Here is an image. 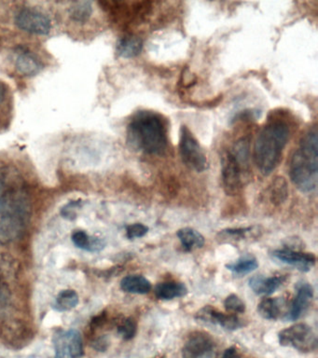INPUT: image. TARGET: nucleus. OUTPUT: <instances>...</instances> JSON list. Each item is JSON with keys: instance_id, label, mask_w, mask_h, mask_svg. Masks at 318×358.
<instances>
[{"instance_id": "nucleus-36", "label": "nucleus", "mask_w": 318, "mask_h": 358, "mask_svg": "<svg viewBox=\"0 0 318 358\" xmlns=\"http://www.w3.org/2000/svg\"><path fill=\"white\" fill-rule=\"evenodd\" d=\"M222 358H241V357H240L239 352L237 351L236 347L231 346L223 352Z\"/></svg>"}, {"instance_id": "nucleus-10", "label": "nucleus", "mask_w": 318, "mask_h": 358, "mask_svg": "<svg viewBox=\"0 0 318 358\" xmlns=\"http://www.w3.org/2000/svg\"><path fill=\"white\" fill-rule=\"evenodd\" d=\"M13 66L19 75L33 78L40 74L45 64L41 56L27 46H17L13 50Z\"/></svg>"}, {"instance_id": "nucleus-16", "label": "nucleus", "mask_w": 318, "mask_h": 358, "mask_svg": "<svg viewBox=\"0 0 318 358\" xmlns=\"http://www.w3.org/2000/svg\"><path fill=\"white\" fill-rule=\"evenodd\" d=\"M286 281V277L278 275L265 277L256 275L251 277L248 285L256 295H272Z\"/></svg>"}, {"instance_id": "nucleus-19", "label": "nucleus", "mask_w": 318, "mask_h": 358, "mask_svg": "<svg viewBox=\"0 0 318 358\" xmlns=\"http://www.w3.org/2000/svg\"><path fill=\"white\" fill-rule=\"evenodd\" d=\"M154 293L156 298L161 301H171L185 296L188 294V288L183 282H164L156 285Z\"/></svg>"}, {"instance_id": "nucleus-21", "label": "nucleus", "mask_w": 318, "mask_h": 358, "mask_svg": "<svg viewBox=\"0 0 318 358\" xmlns=\"http://www.w3.org/2000/svg\"><path fill=\"white\" fill-rule=\"evenodd\" d=\"M121 288L124 292L145 295L152 290V282L142 275H128L122 278Z\"/></svg>"}, {"instance_id": "nucleus-24", "label": "nucleus", "mask_w": 318, "mask_h": 358, "mask_svg": "<svg viewBox=\"0 0 318 358\" xmlns=\"http://www.w3.org/2000/svg\"><path fill=\"white\" fill-rule=\"evenodd\" d=\"M66 354L71 358H82L83 343L82 334L79 330L71 329L66 331Z\"/></svg>"}, {"instance_id": "nucleus-3", "label": "nucleus", "mask_w": 318, "mask_h": 358, "mask_svg": "<svg viewBox=\"0 0 318 358\" xmlns=\"http://www.w3.org/2000/svg\"><path fill=\"white\" fill-rule=\"evenodd\" d=\"M317 129L314 126L301 136L300 145L290 161V179L301 192H312L317 187Z\"/></svg>"}, {"instance_id": "nucleus-33", "label": "nucleus", "mask_w": 318, "mask_h": 358, "mask_svg": "<svg viewBox=\"0 0 318 358\" xmlns=\"http://www.w3.org/2000/svg\"><path fill=\"white\" fill-rule=\"evenodd\" d=\"M82 201L80 200L69 201L60 210L61 215L66 220H74L77 217V211L82 206Z\"/></svg>"}, {"instance_id": "nucleus-9", "label": "nucleus", "mask_w": 318, "mask_h": 358, "mask_svg": "<svg viewBox=\"0 0 318 358\" xmlns=\"http://www.w3.org/2000/svg\"><path fill=\"white\" fill-rule=\"evenodd\" d=\"M247 169L230 150L225 153L222 161V178L226 194L234 196L242 189L244 173Z\"/></svg>"}, {"instance_id": "nucleus-32", "label": "nucleus", "mask_w": 318, "mask_h": 358, "mask_svg": "<svg viewBox=\"0 0 318 358\" xmlns=\"http://www.w3.org/2000/svg\"><path fill=\"white\" fill-rule=\"evenodd\" d=\"M72 242L78 248L82 250H90L92 237L89 236L85 231H74L71 235Z\"/></svg>"}, {"instance_id": "nucleus-29", "label": "nucleus", "mask_w": 318, "mask_h": 358, "mask_svg": "<svg viewBox=\"0 0 318 358\" xmlns=\"http://www.w3.org/2000/svg\"><path fill=\"white\" fill-rule=\"evenodd\" d=\"M138 331V324L133 318H127L118 327V333L124 341L132 340Z\"/></svg>"}, {"instance_id": "nucleus-17", "label": "nucleus", "mask_w": 318, "mask_h": 358, "mask_svg": "<svg viewBox=\"0 0 318 358\" xmlns=\"http://www.w3.org/2000/svg\"><path fill=\"white\" fill-rule=\"evenodd\" d=\"M143 49V41L138 36L125 35L117 42L116 52L120 57L124 59L135 58L140 55Z\"/></svg>"}, {"instance_id": "nucleus-20", "label": "nucleus", "mask_w": 318, "mask_h": 358, "mask_svg": "<svg viewBox=\"0 0 318 358\" xmlns=\"http://www.w3.org/2000/svg\"><path fill=\"white\" fill-rule=\"evenodd\" d=\"M181 245L186 252H192L196 249L202 248L205 245V237L196 229L192 228H182L177 232Z\"/></svg>"}, {"instance_id": "nucleus-27", "label": "nucleus", "mask_w": 318, "mask_h": 358, "mask_svg": "<svg viewBox=\"0 0 318 358\" xmlns=\"http://www.w3.org/2000/svg\"><path fill=\"white\" fill-rule=\"evenodd\" d=\"M289 196V189H287V181L284 178H276L273 181L272 187H270V201L275 206L283 203Z\"/></svg>"}, {"instance_id": "nucleus-26", "label": "nucleus", "mask_w": 318, "mask_h": 358, "mask_svg": "<svg viewBox=\"0 0 318 358\" xmlns=\"http://www.w3.org/2000/svg\"><path fill=\"white\" fill-rule=\"evenodd\" d=\"M230 151L238 159L239 162L248 167V164H250V137L248 136H243L237 140Z\"/></svg>"}, {"instance_id": "nucleus-15", "label": "nucleus", "mask_w": 318, "mask_h": 358, "mask_svg": "<svg viewBox=\"0 0 318 358\" xmlns=\"http://www.w3.org/2000/svg\"><path fill=\"white\" fill-rule=\"evenodd\" d=\"M13 95L12 89L3 80H0V133L10 127L13 116Z\"/></svg>"}, {"instance_id": "nucleus-13", "label": "nucleus", "mask_w": 318, "mask_h": 358, "mask_svg": "<svg viewBox=\"0 0 318 358\" xmlns=\"http://www.w3.org/2000/svg\"><path fill=\"white\" fill-rule=\"evenodd\" d=\"M272 255L279 262L292 266L303 273H307L311 270L317 262V257L314 254L295 251L292 249H279L273 251Z\"/></svg>"}, {"instance_id": "nucleus-5", "label": "nucleus", "mask_w": 318, "mask_h": 358, "mask_svg": "<svg viewBox=\"0 0 318 358\" xmlns=\"http://www.w3.org/2000/svg\"><path fill=\"white\" fill-rule=\"evenodd\" d=\"M13 22L18 29L34 36H48L52 29L51 17L40 8L24 6L15 11Z\"/></svg>"}, {"instance_id": "nucleus-30", "label": "nucleus", "mask_w": 318, "mask_h": 358, "mask_svg": "<svg viewBox=\"0 0 318 358\" xmlns=\"http://www.w3.org/2000/svg\"><path fill=\"white\" fill-rule=\"evenodd\" d=\"M52 343L55 352V358H65L66 354V336L64 330H58L52 337Z\"/></svg>"}, {"instance_id": "nucleus-11", "label": "nucleus", "mask_w": 318, "mask_h": 358, "mask_svg": "<svg viewBox=\"0 0 318 358\" xmlns=\"http://www.w3.org/2000/svg\"><path fill=\"white\" fill-rule=\"evenodd\" d=\"M216 345L210 336L196 332L188 338L182 349V358H215Z\"/></svg>"}, {"instance_id": "nucleus-6", "label": "nucleus", "mask_w": 318, "mask_h": 358, "mask_svg": "<svg viewBox=\"0 0 318 358\" xmlns=\"http://www.w3.org/2000/svg\"><path fill=\"white\" fill-rule=\"evenodd\" d=\"M180 153L183 164L189 169L197 173H202L208 169V162L205 153L194 134L186 125H182L180 128Z\"/></svg>"}, {"instance_id": "nucleus-18", "label": "nucleus", "mask_w": 318, "mask_h": 358, "mask_svg": "<svg viewBox=\"0 0 318 358\" xmlns=\"http://www.w3.org/2000/svg\"><path fill=\"white\" fill-rule=\"evenodd\" d=\"M94 14V4L90 1L71 3L68 10L69 21L77 25H85Z\"/></svg>"}, {"instance_id": "nucleus-25", "label": "nucleus", "mask_w": 318, "mask_h": 358, "mask_svg": "<svg viewBox=\"0 0 318 358\" xmlns=\"http://www.w3.org/2000/svg\"><path fill=\"white\" fill-rule=\"evenodd\" d=\"M79 302L80 298L76 291L72 289L63 290L58 294L54 308L58 312H68V310L76 308Z\"/></svg>"}, {"instance_id": "nucleus-38", "label": "nucleus", "mask_w": 318, "mask_h": 358, "mask_svg": "<svg viewBox=\"0 0 318 358\" xmlns=\"http://www.w3.org/2000/svg\"><path fill=\"white\" fill-rule=\"evenodd\" d=\"M4 273L3 271H2L1 267H0V287H4Z\"/></svg>"}, {"instance_id": "nucleus-8", "label": "nucleus", "mask_w": 318, "mask_h": 358, "mask_svg": "<svg viewBox=\"0 0 318 358\" xmlns=\"http://www.w3.org/2000/svg\"><path fill=\"white\" fill-rule=\"evenodd\" d=\"M279 343L281 346L291 347L301 352H311L317 350V337L308 324H293L279 332Z\"/></svg>"}, {"instance_id": "nucleus-2", "label": "nucleus", "mask_w": 318, "mask_h": 358, "mask_svg": "<svg viewBox=\"0 0 318 358\" xmlns=\"http://www.w3.org/2000/svg\"><path fill=\"white\" fill-rule=\"evenodd\" d=\"M127 143L131 148L149 155H163L168 144L166 122L161 115L139 111L127 126Z\"/></svg>"}, {"instance_id": "nucleus-22", "label": "nucleus", "mask_w": 318, "mask_h": 358, "mask_svg": "<svg viewBox=\"0 0 318 358\" xmlns=\"http://www.w3.org/2000/svg\"><path fill=\"white\" fill-rule=\"evenodd\" d=\"M225 267L237 275H245L256 271L259 267V262L253 255L245 254L236 262L228 263Z\"/></svg>"}, {"instance_id": "nucleus-1", "label": "nucleus", "mask_w": 318, "mask_h": 358, "mask_svg": "<svg viewBox=\"0 0 318 358\" xmlns=\"http://www.w3.org/2000/svg\"><path fill=\"white\" fill-rule=\"evenodd\" d=\"M31 214V199L26 181L15 165L0 162V243L15 240Z\"/></svg>"}, {"instance_id": "nucleus-31", "label": "nucleus", "mask_w": 318, "mask_h": 358, "mask_svg": "<svg viewBox=\"0 0 318 358\" xmlns=\"http://www.w3.org/2000/svg\"><path fill=\"white\" fill-rule=\"evenodd\" d=\"M225 309L233 313H243L245 312V302L236 294H231L224 301Z\"/></svg>"}, {"instance_id": "nucleus-4", "label": "nucleus", "mask_w": 318, "mask_h": 358, "mask_svg": "<svg viewBox=\"0 0 318 358\" xmlns=\"http://www.w3.org/2000/svg\"><path fill=\"white\" fill-rule=\"evenodd\" d=\"M289 134V125L281 120L267 123L259 131L254 145V161L262 175H270L278 166Z\"/></svg>"}, {"instance_id": "nucleus-37", "label": "nucleus", "mask_w": 318, "mask_h": 358, "mask_svg": "<svg viewBox=\"0 0 318 358\" xmlns=\"http://www.w3.org/2000/svg\"><path fill=\"white\" fill-rule=\"evenodd\" d=\"M245 116H247V119H250V112H245ZM245 117H244V113L241 112V113L238 114V116H236V119H240L243 120L245 119Z\"/></svg>"}, {"instance_id": "nucleus-23", "label": "nucleus", "mask_w": 318, "mask_h": 358, "mask_svg": "<svg viewBox=\"0 0 318 358\" xmlns=\"http://www.w3.org/2000/svg\"><path fill=\"white\" fill-rule=\"evenodd\" d=\"M258 313L267 320H277L281 316L282 301L278 298H265L258 305Z\"/></svg>"}, {"instance_id": "nucleus-34", "label": "nucleus", "mask_w": 318, "mask_h": 358, "mask_svg": "<svg viewBox=\"0 0 318 358\" xmlns=\"http://www.w3.org/2000/svg\"><path fill=\"white\" fill-rule=\"evenodd\" d=\"M149 231V227L142 223L131 224L127 227V236L128 239L144 237Z\"/></svg>"}, {"instance_id": "nucleus-28", "label": "nucleus", "mask_w": 318, "mask_h": 358, "mask_svg": "<svg viewBox=\"0 0 318 358\" xmlns=\"http://www.w3.org/2000/svg\"><path fill=\"white\" fill-rule=\"evenodd\" d=\"M254 227L248 228L226 229L220 231L217 237L222 241H239L247 239L254 234Z\"/></svg>"}, {"instance_id": "nucleus-14", "label": "nucleus", "mask_w": 318, "mask_h": 358, "mask_svg": "<svg viewBox=\"0 0 318 358\" xmlns=\"http://www.w3.org/2000/svg\"><path fill=\"white\" fill-rule=\"evenodd\" d=\"M296 289H297V295L292 302L289 313L287 315V320L290 321L300 319L308 310L312 299L314 298V288L309 282H298Z\"/></svg>"}, {"instance_id": "nucleus-7", "label": "nucleus", "mask_w": 318, "mask_h": 358, "mask_svg": "<svg viewBox=\"0 0 318 358\" xmlns=\"http://www.w3.org/2000/svg\"><path fill=\"white\" fill-rule=\"evenodd\" d=\"M103 8L118 24H133L135 22L143 21L152 10V2H101Z\"/></svg>"}, {"instance_id": "nucleus-35", "label": "nucleus", "mask_w": 318, "mask_h": 358, "mask_svg": "<svg viewBox=\"0 0 318 358\" xmlns=\"http://www.w3.org/2000/svg\"><path fill=\"white\" fill-rule=\"evenodd\" d=\"M108 341L105 337L96 338V340L94 341L93 343L94 348L100 352L106 351V350L108 348Z\"/></svg>"}, {"instance_id": "nucleus-12", "label": "nucleus", "mask_w": 318, "mask_h": 358, "mask_svg": "<svg viewBox=\"0 0 318 358\" xmlns=\"http://www.w3.org/2000/svg\"><path fill=\"white\" fill-rule=\"evenodd\" d=\"M198 320L206 322L213 324H217L226 330H233L241 329L245 326L244 321L233 313H223L208 305L198 310L196 316Z\"/></svg>"}]
</instances>
